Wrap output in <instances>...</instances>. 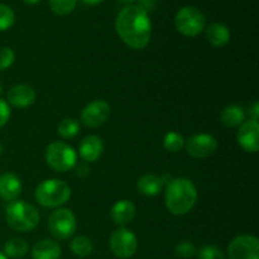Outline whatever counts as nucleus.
<instances>
[{
  "label": "nucleus",
  "instance_id": "f257e3e1",
  "mask_svg": "<svg viewBox=\"0 0 259 259\" xmlns=\"http://www.w3.org/2000/svg\"><path fill=\"white\" fill-rule=\"evenodd\" d=\"M115 29L120 39L133 50H143L151 40V19L139 5H126L120 10L115 20Z\"/></svg>",
  "mask_w": 259,
  "mask_h": 259
},
{
  "label": "nucleus",
  "instance_id": "f03ea898",
  "mask_svg": "<svg viewBox=\"0 0 259 259\" xmlns=\"http://www.w3.org/2000/svg\"><path fill=\"white\" fill-rule=\"evenodd\" d=\"M164 201L171 214L176 217L187 214L197 201L196 187L187 179H172L166 186Z\"/></svg>",
  "mask_w": 259,
  "mask_h": 259
},
{
  "label": "nucleus",
  "instance_id": "7ed1b4c3",
  "mask_svg": "<svg viewBox=\"0 0 259 259\" xmlns=\"http://www.w3.org/2000/svg\"><path fill=\"white\" fill-rule=\"evenodd\" d=\"M7 224L15 232L27 233L39 224V212L29 202L15 200L5 210Z\"/></svg>",
  "mask_w": 259,
  "mask_h": 259
},
{
  "label": "nucleus",
  "instance_id": "20e7f679",
  "mask_svg": "<svg viewBox=\"0 0 259 259\" xmlns=\"http://www.w3.org/2000/svg\"><path fill=\"white\" fill-rule=\"evenodd\" d=\"M34 196L38 204L42 206L58 207L70 200L71 187L62 180H45L37 186Z\"/></svg>",
  "mask_w": 259,
  "mask_h": 259
},
{
  "label": "nucleus",
  "instance_id": "39448f33",
  "mask_svg": "<svg viewBox=\"0 0 259 259\" xmlns=\"http://www.w3.org/2000/svg\"><path fill=\"white\" fill-rule=\"evenodd\" d=\"M46 162L56 172H67L76 166L77 154L65 142H52L46 149Z\"/></svg>",
  "mask_w": 259,
  "mask_h": 259
},
{
  "label": "nucleus",
  "instance_id": "423d86ee",
  "mask_svg": "<svg viewBox=\"0 0 259 259\" xmlns=\"http://www.w3.org/2000/svg\"><path fill=\"white\" fill-rule=\"evenodd\" d=\"M205 24L204 14L195 7L181 8L175 17L176 29L186 37H196L204 30Z\"/></svg>",
  "mask_w": 259,
  "mask_h": 259
},
{
  "label": "nucleus",
  "instance_id": "0eeeda50",
  "mask_svg": "<svg viewBox=\"0 0 259 259\" xmlns=\"http://www.w3.org/2000/svg\"><path fill=\"white\" fill-rule=\"evenodd\" d=\"M77 222L70 209H57L48 218V229L53 238L58 240H67L75 234Z\"/></svg>",
  "mask_w": 259,
  "mask_h": 259
},
{
  "label": "nucleus",
  "instance_id": "6e6552de",
  "mask_svg": "<svg viewBox=\"0 0 259 259\" xmlns=\"http://www.w3.org/2000/svg\"><path fill=\"white\" fill-rule=\"evenodd\" d=\"M110 249L115 257L128 259L136 254L138 249V239L136 234L126 228H118L110 237Z\"/></svg>",
  "mask_w": 259,
  "mask_h": 259
},
{
  "label": "nucleus",
  "instance_id": "1a4fd4ad",
  "mask_svg": "<svg viewBox=\"0 0 259 259\" xmlns=\"http://www.w3.org/2000/svg\"><path fill=\"white\" fill-rule=\"evenodd\" d=\"M228 259H259V242L254 235L235 237L228 245Z\"/></svg>",
  "mask_w": 259,
  "mask_h": 259
},
{
  "label": "nucleus",
  "instance_id": "9d476101",
  "mask_svg": "<svg viewBox=\"0 0 259 259\" xmlns=\"http://www.w3.org/2000/svg\"><path fill=\"white\" fill-rule=\"evenodd\" d=\"M218 141L214 136L207 133L194 134L185 141V148L187 153L197 159L207 158L218 149Z\"/></svg>",
  "mask_w": 259,
  "mask_h": 259
},
{
  "label": "nucleus",
  "instance_id": "9b49d317",
  "mask_svg": "<svg viewBox=\"0 0 259 259\" xmlns=\"http://www.w3.org/2000/svg\"><path fill=\"white\" fill-rule=\"evenodd\" d=\"M110 105L104 100H94L81 111V121L89 128H99L108 121Z\"/></svg>",
  "mask_w": 259,
  "mask_h": 259
},
{
  "label": "nucleus",
  "instance_id": "f8f14e48",
  "mask_svg": "<svg viewBox=\"0 0 259 259\" xmlns=\"http://www.w3.org/2000/svg\"><path fill=\"white\" fill-rule=\"evenodd\" d=\"M239 146L249 153H257L259 151V124L258 121L248 120L240 125L237 133Z\"/></svg>",
  "mask_w": 259,
  "mask_h": 259
},
{
  "label": "nucleus",
  "instance_id": "ddd939ff",
  "mask_svg": "<svg viewBox=\"0 0 259 259\" xmlns=\"http://www.w3.org/2000/svg\"><path fill=\"white\" fill-rule=\"evenodd\" d=\"M35 99H37V95H35L34 89L25 83L13 86L8 91V101L18 109H24L33 105Z\"/></svg>",
  "mask_w": 259,
  "mask_h": 259
},
{
  "label": "nucleus",
  "instance_id": "4468645a",
  "mask_svg": "<svg viewBox=\"0 0 259 259\" xmlns=\"http://www.w3.org/2000/svg\"><path fill=\"white\" fill-rule=\"evenodd\" d=\"M22 182L14 174H3L0 176V197L5 201H15L22 194Z\"/></svg>",
  "mask_w": 259,
  "mask_h": 259
},
{
  "label": "nucleus",
  "instance_id": "2eb2a0df",
  "mask_svg": "<svg viewBox=\"0 0 259 259\" xmlns=\"http://www.w3.org/2000/svg\"><path fill=\"white\" fill-rule=\"evenodd\" d=\"M104 151V143L100 137L88 136L82 139L78 148L80 157L85 162H95L100 158Z\"/></svg>",
  "mask_w": 259,
  "mask_h": 259
},
{
  "label": "nucleus",
  "instance_id": "dca6fc26",
  "mask_svg": "<svg viewBox=\"0 0 259 259\" xmlns=\"http://www.w3.org/2000/svg\"><path fill=\"white\" fill-rule=\"evenodd\" d=\"M110 215L115 224L124 227L136 218V205L129 200H120L111 207Z\"/></svg>",
  "mask_w": 259,
  "mask_h": 259
},
{
  "label": "nucleus",
  "instance_id": "f3484780",
  "mask_svg": "<svg viewBox=\"0 0 259 259\" xmlns=\"http://www.w3.org/2000/svg\"><path fill=\"white\" fill-rule=\"evenodd\" d=\"M61 247L56 240L42 239L33 245V259H58L61 257Z\"/></svg>",
  "mask_w": 259,
  "mask_h": 259
},
{
  "label": "nucleus",
  "instance_id": "a211bd4d",
  "mask_svg": "<svg viewBox=\"0 0 259 259\" xmlns=\"http://www.w3.org/2000/svg\"><path fill=\"white\" fill-rule=\"evenodd\" d=\"M206 39L212 47H224L230 40V30L223 23H211L206 29Z\"/></svg>",
  "mask_w": 259,
  "mask_h": 259
},
{
  "label": "nucleus",
  "instance_id": "6ab92c4d",
  "mask_svg": "<svg viewBox=\"0 0 259 259\" xmlns=\"http://www.w3.org/2000/svg\"><path fill=\"white\" fill-rule=\"evenodd\" d=\"M137 189L144 196H156L163 189V182L156 175H144L137 182Z\"/></svg>",
  "mask_w": 259,
  "mask_h": 259
},
{
  "label": "nucleus",
  "instance_id": "aec40b11",
  "mask_svg": "<svg viewBox=\"0 0 259 259\" xmlns=\"http://www.w3.org/2000/svg\"><path fill=\"white\" fill-rule=\"evenodd\" d=\"M245 114L243 108L238 105H229L223 109L220 114V120L228 128H238L244 123Z\"/></svg>",
  "mask_w": 259,
  "mask_h": 259
},
{
  "label": "nucleus",
  "instance_id": "412c9836",
  "mask_svg": "<svg viewBox=\"0 0 259 259\" xmlns=\"http://www.w3.org/2000/svg\"><path fill=\"white\" fill-rule=\"evenodd\" d=\"M29 245L22 238H12L4 245V254L9 258L19 259L28 253Z\"/></svg>",
  "mask_w": 259,
  "mask_h": 259
},
{
  "label": "nucleus",
  "instance_id": "4be33fe9",
  "mask_svg": "<svg viewBox=\"0 0 259 259\" xmlns=\"http://www.w3.org/2000/svg\"><path fill=\"white\" fill-rule=\"evenodd\" d=\"M93 249V242L88 237H83V235H78L71 242V250H72L73 254L80 258L88 257L89 254H91Z\"/></svg>",
  "mask_w": 259,
  "mask_h": 259
},
{
  "label": "nucleus",
  "instance_id": "5701e85b",
  "mask_svg": "<svg viewBox=\"0 0 259 259\" xmlns=\"http://www.w3.org/2000/svg\"><path fill=\"white\" fill-rule=\"evenodd\" d=\"M57 132L62 138L70 139L73 138L80 132V123L75 118H65L58 123Z\"/></svg>",
  "mask_w": 259,
  "mask_h": 259
},
{
  "label": "nucleus",
  "instance_id": "b1692460",
  "mask_svg": "<svg viewBox=\"0 0 259 259\" xmlns=\"http://www.w3.org/2000/svg\"><path fill=\"white\" fill-rule=\"evenodd\" d=\"M163 147L167 152L177 153V152H180L185 147L184 137L181 134L176 133V132H169V133L164 136Z\"/></svg>",
  "mask_w": 259,
  "mask_h": 259
},
{
  "label": "nucleus",
  "instance_id": "393cba45",
  "mask_svg": "<svg viewBox=\"0 0 259 259\" xmlns=\"http://www.w3.org/2000/svg\"><path fill=\"white\" fill-rule=\"evenodd\" d=\"M77 0H50V7L56 15H68L75 10Z\"/></svg>",
  "mask_w": 259,
  "mask_h": 259
},
{
  "label": "nucleus",
  "instance_id": "a878e982",
  "mask_svg": "<svg viewBox=\"0 0 259 259\" xmlns=\"http://www.w3.org/2000/svg\"><path fill=\"white\" fill-rule=\"evenodd\" d=\"M15 22V14L10 7L0 4V30H8Z\"/></svg>",
  "mask_w": 259,
  "mask_h": 259
},
{
  "label": "nucleus",
  "instance_id": "bb28decb",
  "mask_svg": "<svg viewBox=\"0 0 259 259\" xmlns=\"http://www.w3.org/2000/svg\"><path fill=\"white\" fill-rule=\"evenodd\" d=\"M199 259H225V254L215 245H204L197 253Z\"/></svg>",
  "mask_w": 259,
  "mask_h": 259
},
{
  "label": "nucleus",
  "instance_id": "cd10ccee",
  "mask_svg": "<svg viewBox=\"0 0 259 259\" xmlns=\"http://www.w3.org/2000/svg\"><path fill=\"white\" fill-rule=\"evenodd\" d=\"M15 60L14 51L10 47L0 48V71H4L13 65Z\"/></svg>",
  "mask_w": 259,
  "mask_h": 259
},
{
  "label": "nucleus",
  "instance_id": "c85d7f7f",
  "mask_svg": "<svg viewBox=\"0 0 259 259\" xmlns=\"http://www.w3.org/2000/svg\"><path fill=\"white\" fill-rule=\"evenodd\" d=\"M176 254L184 259H189L196 254L195 245L191 242H181L176 245Z\"/></svg>",
  "mask_w": 259,
  "mask_h": 259
},
{
  "label": "nucleus",
  "instance_id": "c756f323",
  "mask_svg": "<svg viewBox=\"0 0 259 259\" xmlns=\"http://www.w3.org/2000/svg\"><path fill=\"white\" fill-rule=\"evenodd\" d=\"M10 118V108L8 103L3 99H0V128L8 123Z\"/></svg>",
  "mask_w": 259,
  "mask_h": 259
},
{
  "label": "nucleus",
  "instance_id": "7c9ffc66",
  "mask_svg": "<svg viewBox=\"0 0 259 259\" xmlns=\"http://www.w3.org/2000/svg\"><path fill=\"white\" fill-rule=\"evenodd\" d=\"M249 116H250V120H254L258 121L259 118V104L258 101H254L252 105L249 106Z\"/></svg>",
  "mask_w": 259,
  "mask_h": 259
},
{
  "label": "nucleus",
  "instance_id": "2f4dec72",
  "mask_svg": "<svg viewBox=\"0 0 259 259\" xmlns=\"http://www.w3.org/2000/svg\"><path fill=\"white\" fill-rule=\"evenodd\" d=\"M156 3H157V0H141V4H139V7L148 13V12H151V10L154 9V7H156Z\"/></svg>",
  "mask_w": 259,
  "mask_h": 259
},
{
  "label": "nucleus",
  "instance_id": "473e14b6",
  "mask_svg": "<svg viewBox=\"0 0 259 259\" xmlns=\"http://www.w3.org/2000/svg\"><path fill=\"white\" fill-rule=\"evenodd\" d=\"M82 3H85V4L88 5H96V4H100V3H103L104 0H81Z\"/></svg>",
  "mask_w": 259,
  "mask_h": 259
},
{
  "label": "nucleus",
  "instance_id": "72a5a7b5",
  "mask_svg": "<svg viewBox=\"0 0 259 259\" xmlns=\"http://www.w3.org/2000/svg\"><path fill=\"white\" fill-rule=\"evenodd\" d=\"M23 2H24L25 4H28V5H35V4H38L40 0H23Z\"/></svg>",
  "mask_w": 259,
  "mask_h": 259
},
{
  "label": "nucleus",
  "instance_id": "f704fd0d",
  "mask_svg": "<svg viewBox=\"0 0 259 259\" xmlns=\"http://www.w3.org/2000/svg\"><path fill=\"white\" fill-rule=\"evenodd\" d=\"M119 3H121V4H126V5H131L132 3H134L136 0H118Z\"/></svg>",
  "mask_w": 259,
  "mask_h": 259
},
{
  "label": "nucleus",
  "instance_id": "c9c22d12",
  "mask_svg": "<svg viewBox=\"0 0 259 259\" xmlns=\"http://www.w3.org/2000/svg\"><path fill=\"white\" fill-rule=\"evenodd\" d=\"M0 259H8V257H7V255L4 254V253L0 252Z\"/></svg>",
  "mask_w": 259,
  "mask_h": 259
},
{
  "label": "nucleus",
  "instance_id": "e433bc0d",
  "mask_svg": "<svg viewBox=\"0 0 259 259\" xmlns=\"http://www.w3.org/2000/svg\"><path fill=\"white\" fill-rule=\"evenodd\" d=\"M2 94H3V85L0 83V96H2Z\"/></svg>",
  "mask_w": 259,
  "mask_h": 259
},
{
  "label": "nucleus",
  "instance_id": "4c0bfd02",
  "mask_svg": "<svg viewBox=\"0 0 259 259\" xmlns=\"http://www.w3.org/2000/svg\"><path fill=\"white\" fill-rule=\"evenodd\" d=\"M2 153H3V146L0 144V154H2Z\"/></svg>",
  "mask_w": 259,
  "mask_h": 259
}]
</instances>
